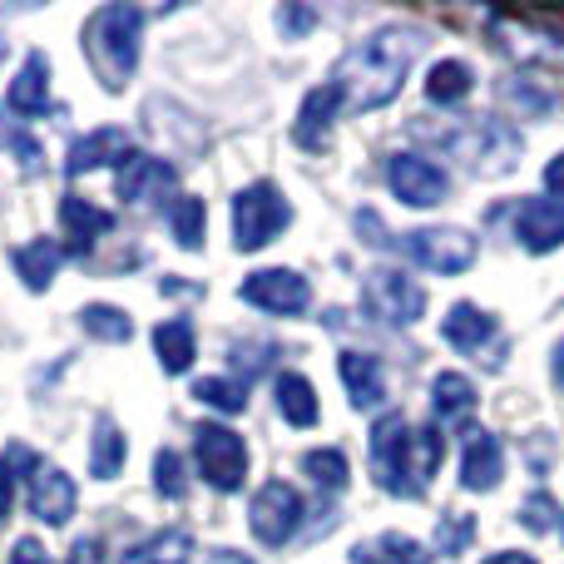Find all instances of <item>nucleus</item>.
Returning <instances> with one entry per match:
<instances>
[{
	"instance_id": "1",
	"label": "nucleus",
	"mask_w": 564,
	"mask_h": 564,
	"mask_svg": "<svg viewBox=\"0 0 564 564\" xmlns=\"http://www.w3.org/2000/svg\"><path fill=\"white\" fill-rule=\"evenodd\" d=\"M421 55V35L416 30H377V35L357 40L347 55L337 59V95L347 115H367V109H381L401 95V79H406L411 59Z\"/></svg>"
},
{
	"instance_id": "2",
	"label": "nucleus",
	"mask_w": 564,
	"mask_h": 564,
	"mask_svg": "<svg viewBox=\"0 0 564 564\" xmlns=\"http://www.w3.org/2000/svg\"><path fill=\"white\" fill-rule=\"evenodd\" d=\"M441 431L436 426H421L411 431L401 411L381 416L371 426V470H377V486L391 490V496H426L431 476L441 466Z\"/></svg>"
},
{
	"instance_id": "3",
	"label": "nucleus",
	"mask_w": 564,
	"mask_h": 564,
	"mask_svg": "<svg viewBox=\"0 0 564 564\" xmlns=\"http://www.w3.org/2000/svg\"><path fill=\"white\" fill-rule=\"evenodd\" d=\"M139 30H144V10L129 6V0H109L89 15L85 55L109 95H119L129 85V75L139 69Z\"/></svg>"
},
{
	"instance_id": "4",
	"label": "nucleus",
	"mask_w": 564,
	"mask_h": 564,
	"mask_svg": "<svg viewBox=\"0 0 564 564\" xmlns=\"http://www.w3.org/2000/svg\"><path fill=\"white\" fill-rule=\"evenodd\" d=\"M431 144L446 149L466 174L476 178H496V174H510L520 164V134L496 115H470V119H451L446 129L431 134Z\"/></svg>"
},
{
	"instance_id": "5",
	"label": "nucleus",
	"mask_w": 564,
	"mask_h": 564,
	"mask_svg": "<svg viewBox=\"0 0 564 564\" xmlns=\"http://www.w3.org/2000/svg\"><path fill=\"white\" fill-rule=\"evenodd\" d=\"M292 224V208L288 198H282L278 184H248L243 194L234 198V243L243 248V253H258V248H268L282 228Z\"/></svg>"
},
{
	"instance_id": "6",
	"label": "nucleus",
	"mask_w": 564,
	"mask_h": 564,
	"mask_svg": "<svg viewBox=\"0 0 564 564\" xmlns=\"http://www.w3.org/2000/svg\"><path fill=\"white\" fill-rule=\"evenodd\" d=\"M194 456H198V470H204V480L214 490L234 496V490L243 486V476H248V446H243V436H238V431L214 426V421L194 426Z\"/></svg>"
},
{
	"instance_id": "7",
	"label": "nucleus",
	"mask_w": 564,
	"mask_h": 564,
	"mask_svg": "<svg viewBox=\"0 0 564 564\" xmlns=\"http://www.w3.org/2000/svg\"><path fill=\"white\" fill-rule=\"evenodd\" d=\"M361 302H367L371 317L391 322V327H411L426 312V288L416 278H406L401 268H377L361 282Z\"/></svg>"
},
{
	"instance_id": "8",
	"label": "nucleus",
	"mask_w": 564,
	"mask_h": 564,
	"mask_svg": "<svg viewBox=\"0 0 564 564\" xmlns=\"http://www.w3.org/2000/svg\"><path fill=\"white\" fill-rule=\"evenodd\" d=\"M401 248L411 253V263H421L426 273H466L476 263V238L466 228H416V234H401Z\"/></svg>"
},
{
	"instance_id": "9",
	"label": "nucleus",
	"mask_w": 564,
	"mask_h": 564,
	"mask_svg": "<svg viewBox=\"0 0 564 564\" xmlns=\"http://www.w3.org/2000/svg\"><path fill=\"white\" fill-rule=\"evenodd\" d=\"M387 184L406 208H436V204H446V194H451L446 169L431 164V159H421V154H391L387 159Z\"/></svg>"
},
{
	"instance_id": "10",
	"label": "nucleus",
	"mask_w": 564,
	"mask_h": 564,
	"mask_svg": "<svg viewBox=\"0 0 564 564\" xmlns=\"http://www.w3.org/2000/svg\"><path fill=\"white\" fill-rule=\"evenodd\" d=\"M248 525L263 545H288L292 530L302 525V496L288 486V480H268L263 490L248 506Z\"/></svg>"
},
{
	"instance_id": "11",
	"label": "nucleus",
	"mask_w": 564,
	"mask_h": 564,
	"mask_svg": "<svg viewBox=\"0 0 564 564\" xmlns=\"http://www.w3.org/2000/svg\"><path fill=\"white\" fill-rule=\"evenodd\" d=\"M238 292H243V302L273 312V317H297V312L312 302L307 278L292 273V268H263V273H248Z\"/></svg>"
},
{
	"instance_id": "12",
	"label": "nucleus",
	"mask_w": 564,
	"mask_h": 564,
	"mask_svg": "<svg viewBox=\"0 0 564 564\" xmlns=\"http://www.w3.org/2000/svg\"><path fill=\"white\" fill-rule=\"evenodd\" d=\"M174 184H178V169L169 164V159L139 154V149L115 169V188H119V198H124V204H149V198H164V194H174Z\"/></svg>"
},
{
	"instance_id": "13",
	"label": "nucleus",
	"mask_w": 564,
	"mask_h": 564,
	"mask_svg": "<svg viewBox=\"0 0 564 564\" xmlns=\"http://www.w3.org/2000/svg\"><path fill=\"white\" fill-rule=\"evenodd\" d=\"M500 480V441L486 426L466 421L460 426V486L466 490H496Z\"/></svg>"
},
{
	"instance_id": "14",
	"label": "nucleus",
	"mask_w": 564,
	"mask_h": 564,
	"mask_svg": "<svg viewBox=\"0 0 564 564\" xmlns=\"http://www.w3.org/2000/svg\"><path fill=\"white\" fill-rule=\"evenodd\" d=\"M337 115H341L337 85L307 89V99H302V109H297V124H292V139H297L302 149H312V154H322V149H327V139H332V124H337Z\"/></svg>"
},
{
	"instance_id": "15",
	"label": "nucleus",
	"mask_w": 564,
	"mask_h": 564,
	"mask_svg": "<svg viewBox=\"0 0 564 564\" xmlns=\"http://www.w3.org/2000/svg\"><path fill=\"white\" fill-rule=\"evenodd\" d=\"M30 516L40 525H69V516H75V480L55 466H40L30 476Z\"/></svg>"
},
{
	"instance_id": "16",
	"label": "nucleus",
	"mask_w": 564,
	"mask_h": 564,
	"mask_svg": "<svg viewBox=\"0 0 564 564\" xmlns=\"http://www.w3.org/2000/svg\"><path fill=\"white\" fill-rule=\"evenodd\" d=\"M134 154V139L124 134V129H95V134L75 139L65 154V174L79 178L89 174V169H105V164H124V159Z\"/></svg>"
},
{
	"instance_id": "17",
	"label": "nucleus",
	"mask_w": 564,
	"mask_h": 564,
	"mask_svg": "<svg viewBox=\"0 0 564 564\" xmlns=\"http://www.w3.org/2000/svg\"><path fill=\"white\" fill-rule=\"evenodd\" d=\"M516 238L525 243V253H555L564 243V208L550 198H525L516 214Z\"/></svg>"
},
{
	"instance_id": "18",
	"label": "nucleus",
	"mask_w": 564,
	"mask_h": 564,
	"mask_svg": "<svg viewBox=\"0 0 564 564\" xmlns=\"http://www.w3.org/2000/svg\"><path fill=\"white\" fill-rule=\"evenodd\" d=\"M6 105L15 109V119H45L50 115V69H45V55H25L20 75L10 79V95Z\"/></svg>"
},
{
	"instance_id": "19",
	"label": "nucleus",
	"mask_w": 564,
	"mask_h": 564,
	"mask_svg": "<svg viewBox=\"0 0 564 564\" xmlns=\"http://www.w3.org/2000/svg\"><path fill=\"white\" fill-rule=\"evenodd\" d=\"M337 371H341V387H347L351 406H361V411L381 406V397H387V377H381V361L371 357V351H341Z\"/></svg>"
},
{
	"instance_id": "20",
	"label": "nucleus",
	"mask_w": 564,
	"mask_h": 564,
	"mask_svg": "<svg viewBox=\"0 0 564 564\" xmlns=\"http://www.w3.org/2000/svg\"><path fill=\"white\" fill-rule=\"evenodd\" d=\"M441 332H446V341L460 351H480L500 337L496 317H490L486 307H476V302H456V307L446 312V322H441Z\"/></svg>"
},
{
	"instance_id": "21",
	"label": "nucleus",
	"mask_w": 564,
	"mask_h": 564,
	"mask_svg": "<svg viewBox=\"0 0 564 564\" xmlns=\"http://www.w3.org/2000/svg\"><path fill=\"white\" fill-rule=\"evenodd\" d=\"M10 263H15V273L25 278L30 292H45L50 282H55L59 263H65V248H59L55 238H30V243L10 248Z\"/></svg>"
},
{
	"instance_id": "22",
	"label": "nucleus",
	"mask_w": 564,
	"mask_h": 564,
	"mask_svg": "<svg viewBox=\"0 0 564 564\" xmlns=\"http://www.w3.org/2000/svg\"><path fill=\"white\" fill-rule=\"evenodd\" d=\"M59 224H65V238L85 253L89 243H95V234H109L115 228V214L109 208H95L89 198H79V194H65L59 198Z\"/></svg>"
},
{
	"instance_id": "23",
	"label": "nucleus",
	"mask_w": 564,
	"mask_h": 564,
	"mask_svg": "<svg viewBox=\"0 0 564 564\" xmlns=\"http://www.w3.org/2000/svg\"><path fill=\"white\" fill-rule=\"evenodd\" d=\"M154 351H159V367H164L169 377H178V371H188V367H194V357H198L194 327H188L184 317H174V322H159V327H154Z\"/></svg>"
},
{
	"instance_id": "24",
	"label": "nucleus",
	"mask_w": 564,
	"mask_h": 564,
	"mask_svg": "<svg viewBox=\"0 0 564 564\" xmlns=\"http://www.w3.org/2000/svg\"><path fill=\"white\" fill-rule=\"evenodd\" d=\"M194 560V540L188 530H159V535L139 540L124 550V564H188Z\"/></svg>"
},
{
	"instance_id": "25",
	"label": "nucleus",
	"mask_w": 564,
	"mask_h": 564,
	"mask_svg": "<svg viewBox=\"0 0 564 564\" xmlns=\"http://www.w3.org/2000/svg\"><path fill=\"white\" fill-rule=\"evenodd\" d=\"M278 411L292 421V426H317L322 406H317L312 381L297 377V371H282V377H278Z\"/></svg>"
},
{
	"instance_id": "26",
	"label": "nucleus",
	"mask_w": 564,
	"mask_h": 564,
	"mask_svg": "<svg viewBox=\"0 0 564 564\" xmlns=\"http://www.w3.org/2000/svg\"><path fill=\"white\" fill-rule=\"evenodd\" d=\"M351 560L357 564H431L426 545H416L411 535H377L351 550Z\"/></svg>"
},
{
	"instance_id": "27",
	"label": "nucleus",
	"mask_w": 564,
	"mask_h": 564,
	"mask_svg": "<svg viewBox=\"0 0 564 564\" xmlns=\"http://www.w3.org/2000/svg\"><path fill=\"white\" fill-rule=\"evenodd\" d=\"M470 89H476V75H470L466 59H441V65H431V75H426L431 105H456V99H466Z\"/></svg>"
},
{
	"instance_id": "28",
	"label": "nucleus",
	"mask_w": 564,
	"mask_h": 564,
	"mask_svg": "<svg viewBox=\"0 0 564 564\" xmlns=\"http://www.w3.org/2000/svg\"><path fill=\"white\" fill-rule=\"evenodd\" d=\"M119 466H124V436L109 416H99L95 436H89V470H95V480H115Z\"/></svg>"
},
{
	"instance_id": "29",
	"label": "nucleus",
	"mask_w": 564,
	"mask_h": 564,
	"mask_svg": "<svg viewBox=\"0 0 564 564\" xmlns=\"http://www.w3.org/2000/svg\"><path fill=\"white\" fill-rule=\"evenodd\" d=\"M204 224H208V208H204V198H194V194L174 198V208H169V228H174L178 248H188V253H198V248H204Z\"/></svg>"
},
{
	"instance_id": "30",
	"label": "nucleus",
	"mask_w": 564,
	"mask_h": 564,
	"mask_svg": "<svg viewBox=\"0 0 564 564\" xmlns=\"http://www.w3.org/2000/svg\"><path fill=\"white\" fill-rule=\"evenodd\" d=\"M79 322H85V332L95 341H129L134 337V317L129 312H119V307H109V302H95V307H85L79 312Z\"/></svg>"
},
{
	"instance_id": "31",
	"label": "nucleus",
	"mask_w": 564,
	"mask_h": 564,
	"mask_svg": "<svg viewBox=\"0 0 564 564\" xmlns=\"http://www.w3.org/2000/svg\"><path fill=\"white\" fill-rule=\"evenodd\" d=\"M431 401H436V416H470L476 411V387L460 371H441L436 387H431Z\"/></svg>"
},
{
	"instance_id": "32",
	"label": "nucleus",
	"mask_w": 564,
	"mask_h": 564,
	"mask_svg": "<svg viewBox=\"0 0 564 564\" xmlns=\"http://www.w3.org/2000/svg\"><path fill=\"white\" fill-rule=\"evenodd\" d=\"M194 397L204 401V406H214V411H228V416H238V411L248 406L243 381H228V377H204V381H194Z\"/></svg>"
},
{
	"instance_id": "33",
	"label": "nucleus",
	"mask_w": 564,
	"mask_h": 564,
	"mask_svg": "<svg viewBox=\"0 0 564 564\" xmlns=\"http://www.w3.org/2000/svg\"><path fill=\"white\" fill-rule=\"evenodd\" d=\"M302 470H307L322 490H341L347 486V476H351V466H347L341 451H307V456H302Z\"/></svg>"
},
{
	"instance_id": "34",
	"label": "nucleus",
	"mask_w": 564,
	"mask_h": 564,
	"mask_svg": "<svg viewBox=\"0 0 564 564\" xmlns=\"http://www.w3.org/2000/svg\"><path fill=\"white\" fill-rule=\"evenodd\" d=\"M15 470H40V456L30 446H6V456H0V520L10 516V500H15Z\"/></svg>"
},
{
	"instance_id": "35",
	"label": "nucleus",
	"mask_w": 564,
	"mask_h": 564,
	"mask_svg": "<svg viewBox=\"0 0 564 564\" xmlns=\"http://www.w3.org/2000/svg\"><path fill=\"white\" fill-rule=\"evenodd\" d=\"M154 490L164 500H184V490H188V480H184V460H178V451H159L154 456Z\"/></svg>"
},
{
	"instance_id": "36",
	"label": "nucleus",
	"mask_w": 564,
	"mask_h": 564,
	"mask_svg": "<svg viewBox=\"0 0 564 564\" xmlns=\"http://www.w3.org/2000/svg\"><path fill=\"white\" fill-rule=\"evenodd\" d=\"M560 500L550 496V490H535V496L525 500V506H520V525L525 530H535V535H545V530H555L560 525Z\"/></svg>"
},
{
	"instance_id": "37",
	"label": "nucleus",
	"mask_w": 564,
	"mask_h": 564,
	"mask_svg": "<svg viewBox=\"0 0 564 564\" xmlns=\"http://www.w3.org/2000/svg\"><path fill=\"white\" fill-rule=\"evenodd\" d=\"M470 540H476V520H470V516H446V520H441V550H446V555L466 550Z\"/></svg>"
},
{
	"instance_id": "38",
	"label": "nucleus",
	"mask_w": 564,
	"mask_h": 564,
	"mask_svg": "<svg viewBox=\"0 0 564 564\" xmlns=\"http://www.w3.org/2000/svg\"><path fill=\"white\" fill-rule=\"evenodd\" d=\"M0 149H10V154L20 149V154H25V169H35V159H40V149L30 144V139L15 129V119H6V115H0Z\"/></svg>"
},
{
	"instance_id": "39",
	"label": "nucleus",
	"mask_w": 564,
	"mask_h": 564,
	"mask_svg": "<svg viewBox=\"0 0 564 564\" xmlns=\"http://www.w3.org/2000/svg\"><path fill=\"white\" fill-rule=\"evenodd\" d=\"M10 564H50V555H45V545L40 540H15V550H10Z\"/></svg>"
},
{
	"instance_id": "40",
	"label": "nucleus",
	"mask_w": 564,
	"mask_h": 564,
	"mask_svg": "<svg viewBox=\"0 0 564 564\" xmlns=\"http://www.w3.org/2000/svg\"><path fill=\"white\" fill-rule=\"evenodd\" d=\"M545 194H550V204H555V208H564V154L550 159V169H545Z\"/></svg>"
},
{
	"instance_id": "41",
	"label": "nucleus",
	"mask_w": 564,
	"mask_h": 564,
	"mask_svg": "<svg viewBox=\"0 0 564 564\" xmlns=\"http://www.w3.org/2000/svg\"><path fill=\"white\" fill-rule=\"evenodd\" d=\"M69 564H105V545H99L95 535L75 540V550H69Z\"/></svg>"
},
{
	"instance_id": "42",
	"label": "nucleus",
	"mask_w": 564,
	"mask_h": 564,
	"mask_svg": "<svg viewBox=\"0 0 564 564\" xmlns=\"http://www.w3.org/2000/svg\"><path fill=\"white\" fill-rule=\"evenodd\" d=\"M278 20H282V30H292V35H302V30H312V10H292V6H288Z\"/></svg>"
},
{
	"instance_id": "43",
	"label": "nucleus",
	"mask_w": 564,
	"mask_h": 564,
	"mask_svg": "<svg viewBox=\"0 0 564 564\" xmlns=\"http://www.w3.org/2000/svg\"><path fill=\"white\" fill-rule=\"evenodd\" d=\"M486 564H535V555H525V550H506V555H490Z\"/></svg>"
},
{
	"instance_id": "44",
	"label": "nucleus",
	"mask_w": 564,
	"mask_h": 564,
	"mask_svg": "<svg viewBox=\"0 0 564 564\" xmlns=\"http://www.w3.org/2000/svg\"><path fill=\"white\" fill-rule=\"evenodd\" d=\"M550 367H555V381H560V387H564V341H560V347H555V361H550Z\"/></svg>"
},
{
	"instance_id": "45",
	"label": "nucleus",
	"mask_w": 564,
	"mask_h": 564,
	"mask_svg": "<svg viewBox=\"0 0 564 564\" xmlns=\"http://www.w3.org/2000/svg\"><path fill=\"white\" fill-rule=\"evenodd\" d=\"M234 555H238V550H218L214 564H248V560H234Z\"/></svg>"
},
{
	"instance_id": "46",
	"label": "nucleus",
	"mask_w": 564,
	"mask_h": 564,
	"mask_svg": "<svg viewBox=\"0 0 564 564\" xmlns=\"http://www.w3.org/2000/svg\"><path fill=\"white\" fill-rule=\"evenodd\" d=\"M0 59H6V35H0Z\"/></svg>"
}]
</instances>
